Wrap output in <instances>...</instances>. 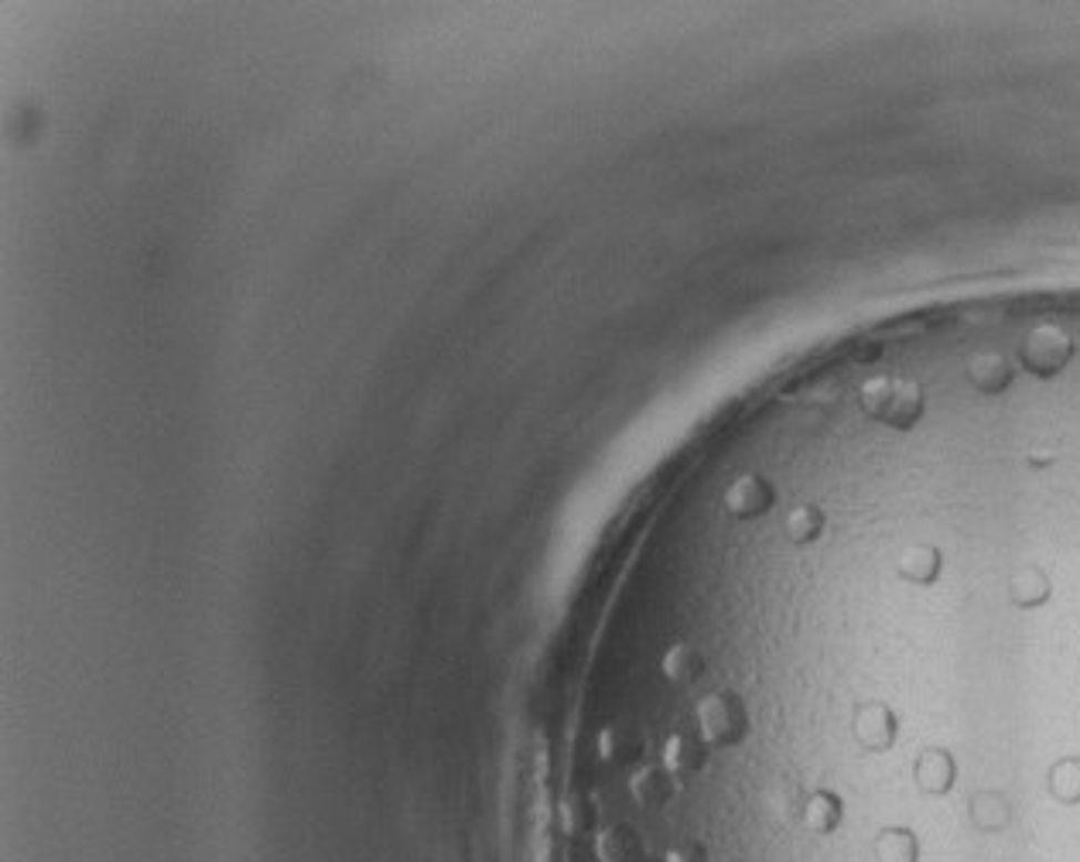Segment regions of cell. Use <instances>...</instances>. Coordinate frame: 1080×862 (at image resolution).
Segmentation results:
<instances>
[{"label":"cell","instance_id":"obj_1","mask_svg":"<svg viewBox=\"0 0 1080 862\" xmlns=\"http://www.w3.org/2000/svg\"><path fill=\"white\" fill-rule=\"evenodd\" d=\"M913 780L924 794H947L954 788V780H957V763L940 747L919 750L916 760H913Z\"/></svg>","mask_w":1080,"mask_h":862},{"label":"cell","instance_id":"obj_5","mask_svg":"<svg viewBox=\"0 0 1080 862\" xmlns=\"http://www.w3.org/2000/svg\"><path fill=\"white\" fill-rule=\"evenodd\" d=\"M1050 794L1063 804L1080 801V757H1060L1050 767Z\"/></svg>","mask_w":1080,"mask_h":862},{"label":"cell","instance_id":"obj_6","mask_svg":"<svg viewBox=\"0 0 1080 862\" xmlns=\"http://www.w3.org/2000/svg\"><path fill=\"white\" fill-rule=\"evenodd\" d=\"M664 862H708V855L698 842H681V845H670Z\"/></svg>","mask_w":1080,"mask_h":862},{"label":"cell","instance_id":"obj_4","mask_svg":"<svg viewBox=\"0 0 1080 862\" xmlns=\"http://www.w3.org/2000/svg\"><path fill=\"white\" fill-rule=\"evenodd\" d=\"M875 862H916L919 842L909 829H883L875 839Z\"/></svg>","mask_w":1080,"mask_h":862},{"label":"cell","instance_id":"obj_3","mask_svg":"<svg viewBox=\"0 0 1080 862\" xmlns=\"http://www.w3.org/2000/svg\"><path fill=\"white\" fill-rule=\"evenodd\" d=\"M971 818L981 832H1002L1009 821H1012V808L1006 801V794L998 791H978L971 801Z\"/></svg>","mask_w":1080,"mask_h":862},{"label":"cell","instance_id":"obj_2","mask_svg":"<svg viewBox=\"0 0 1080 862\" xmlns=\"http://www.w3.org/2000/svg\"><path fill=\"white\" fill-rule=\"evenodd\" d=\"M845 818V804L831 788H817L814 794L804 798L800 804V825H804L811 835H831L837 825H842Z\"/></svg>","mask_w":1080,"mask_h":862}]
</instances>
